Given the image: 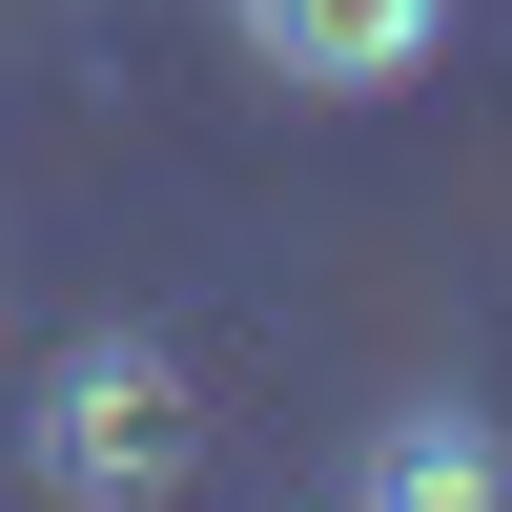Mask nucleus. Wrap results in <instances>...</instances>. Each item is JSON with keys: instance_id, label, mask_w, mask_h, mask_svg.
<instances>
[{"instance_id": "2", "label": "nucleus", "mask_w": 512, "mask_h": 512, "mask_svg": "<svg viewBox=\"0 0 512 512\" xmlns=\"http://www.w3.org/2000/svg\"><path fill=\"white\" fill-rule=\"evenodd\" d=\"M226 41L287 82V103H390V82H431L451 0H226Z\"/></svg>"}, {"instance_id": "3", "label": "nucleus", "mask_w": 512, "mask_h": 512, "mask_svg": "<svg viewBox=\"0 0 512 512\" xmlns=\"http://www.w3.org/2000/svg\"><path fill=\"white\" fill-rule=\"evenodd\" d=\"M349 512H512V431H492V410H390V431H369L349 451Z\"/></svg>"}, {"instance_id": "1", "label": "nucleus", "mask_w": 512, "mask_h": 512, "mask_svg": "<svg viewBox=\"0 0 512 512\" xmlns=\"http://www.w3.org/2000/svg\"><path fill=\"white\" fill-rule=\"evenodd\" d=\"M21 472L62 492V512H164V492L205 472L185 349H164V328H82V349L41 369V410H21Z\"/></svg>"}]
</instances>
